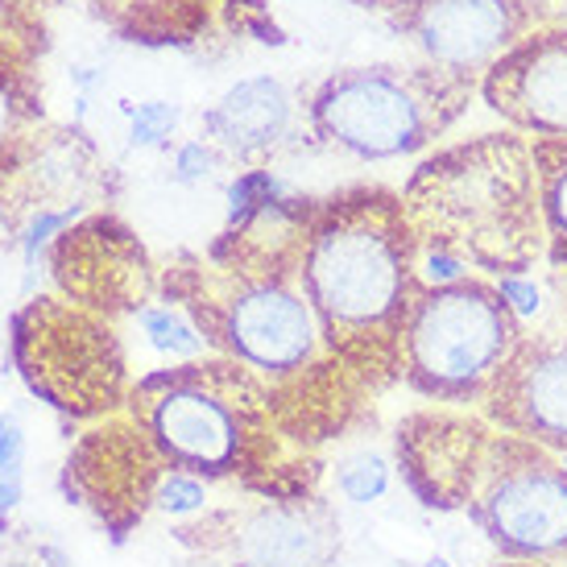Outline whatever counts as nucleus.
Here are the masks:
<instances>
[{"label": "nucleus", "mask_w": 567, "mask_h": 567, "mask_svg": "<svg viewBox=\"0 0 567 567\" xmlns=\"http://www.w3.org/2000/svg\"><path fill=\"white\" fill-rule=\"evenodd\" d=\"M497 290H502V299L509 302L514 316H530V311H538V290L530 282H522L518 274H505Z\"/></svg>", "instance_id": "nucleus-25"}, {"label": "nucleus", "mask_w": 567, "mask_h": 567, "mask_svg": "<svg viewBox=\"0 0 567 567\" xmlns=\"http://www.w3.org/2000/svg\"><path fill=\"white\" fill-rule=\"evenodd\" d=\"M488 109L538 142H567V30H535L481 80Z\"/></svg>", "instance_id": "nucleus-13"}, {"label": "nucleus", "mask_w": 567, "mask_h": 567, "mask_svg": "<svg viewBox=\"0 0 567 567\" xmlns=\"http://www.w3.org/2000/svg\"><path fill=\"white\" fill-rule=\"evenodd\" d=\"M13 357L33 394L92 419L125 402V364L104 319L66 299H33L13 319Z\"/></svg>", "instance_id": "nucleus-7"}, {"label": "nucleus", "mask_w": 567, "mask_h": 567, "mask_svg": "<svg viewBox=\"0 0 567 567\" xmlns=\"http://www.w3.org/2000/svg\"><path fill=\"white\" fill-rule=\"evenodd\" d=\"M109 195V166L80 128H42L0 187V220L25 257Z\"/></svg>", "instance_id": "nucleus-8"}, {"label": "nucleus", "mask_w": 567, "mask_h": 567, "mask_svg": "<svg viewBox=\"0 0 567 567\" xmlns=\"http://www.w3.org/2000/svg\"><path fill=\"white\" fill-rule=\"evenodd\" d=\"M299 100L282 80L252 75L233 83L228 92L204 112V142L237 162H266L295 137Z\"/></svg>", "instance_id": "nucleus-15"}, {"label": "nucleus", "mask_w": 567, "mask_h": 567, "mask_svg": "<svg viewBox=\"0 0 567 567\" xmlns=\"http://www.w3.org/2000/svg\"><path fill=\"white\" fill-rule=\"evenodd\" d=\"M158 509L166 514H190V509H199L204 505V485H199V476L190 473H166L158 485V497H154Z\"/></svg>", "instance_id": "nucleus-23"}, {"label": "nucleus", "mask_w": 567, "mask_h": 567, "mask_svg": "<svg viewBox=\"0 0 567 567\" xmlns=\"http://www.w3.org/2000/svg\"><path fill=\"white\" fill-rule=\"evenodd\" d=\"M183 543L224 555L228 567H336L340 522L323 502H266L187 526Z\"/></svg>", "instance_id": "nucleus-9"}, {"label": "nucleus", "mask_w": 567, "mask_h": 567, "mask_svg": "<svg viewBox=\"0 0 567 567\" xmlns=\"http://www.w3.org/2000/svg\"><path fill=\"white\" fill-rule=\"evenodd\" d=\"M216 158H220V150L212 142L178 145V154H174V178L178 183H199V178H207V174L216 171Z\"/></svg>", "instance_id": "nucleus-24"}, {"label": "nucleus", "mask_w": 567, "mask_h": 567, "mask_svg": "<svg viewBox=\"0 0 567 567\" xmlns=\"http://www.w3.org/2000/svg\"><path fill=\"white\" fill-rule=\"evenodd\" d=\"M518 344V316L502 290L460 278L414 290L398 331V364L419 394L468 402L488 394Z\"/></svg>", "instance_id": "nucleus-6"}, {"label": "nucleus", "mask_w": 567, "mask_h": 567, "mask_svg": "<svg viewBox=\"0 0 567 567\" xmlns=\"http://www.w3.org/2000/svg\"><path fill=\"white\" fill-rule=\"evenodd\" d=\"M526 13L530 17H564L567 13V0H522Z\"/></svg>", "instance_id": "nucleus-29"}, {"label": "nucleus", "mask_w": 567, "mask_h": 567, "mask_svg": "<svg viewBox=\"0 0 567 567\" xmlns=\"http://www.w3.org/2000/svg\"><path fill=\"white\" fill-rule=\"evenodd\" d=\"M406 216L431 249L468 257L485 269L518 274L543 237L530 145L488 137L426 162L410 178Z\"/></svg>", "instance_id": "nucleus-2"}, {"label": "nucleus", "mask_w": 567, "mask_h": 567, "mask_svg": "<svg viewBox=\"0 0 567 567\" xmlns=\"http://www.w3.org/2000/svg\"><path fill=\"white\" fill-rule=\"evenodd\" d=\"M535 187L543 233L551 237L555 257H567V142H535Z\"/></svg>", "instance_id": "nucleus-18"}, {"label": "nucleus", "mask_w": 567, "mask_h": 567, "mask_svg": "<svg viewBox=\"0 0 567 567\" xmlns=\"http://www.w3.org/2000/svg\"><path fill=\"white\" fill-rule=\"evenodd\" d=\"M473 95V80L440 66H348L319 83L307 121L319 142L348 158L390 162L440 137Z\"/></svg>", "instance_id": "nucleus-5"}, {"label": "nucleus", "mask_w": 567, "mask_h": 567, "mask_svg": "<svg viewBox=\"0 0 567 567\" xmlns=\"http://www.w3.org/2000/svg\"><path fill=\"white\" fill-rule=\"evenodd\" d=\"M299 286L323 344L348 361L398 357V331L419 290V233L406 204L385 190H352L307 212Z\"/></svg>", "instance_id": "nucleus-1"}, {"label": "nucleus", "mask_w": 567, "mask_h": 567, "mask_svg": "<svg viewBox=\"0 0 567 567\" xmlns=\"http://www.w3.org/2000/svg\"><path fill=\"white\" fill-rule=\"evenodd\" d=\"M95 21L142 47H187L207 25L212 0H87Z\"/></svg>", "instance_id": "nucleus-17"}, {"label": "nucleus", "mask_w": 567, "mask_h": 567, "mask_svg": "<svg viewBox=\"0 0 567 567\" xmlns=\"http://www.w3.org/2000/svg\"><path fill=\"white\" fill-rule=\"evenodd\" d=\"M485 398L509 435L567 460V340H522Z\"/></svg>", "instance_id": "nucleus-14"}, {"label": "nucleus", "mask_w": 567, "mask_h": 567, "mask_svg": "<svg viewBox=\"0 0 567 567\" xmlns=\"http://www.w3.org/2000/svg\"><path fill=\"white\" fill-rule=\"evenodd\" d=\"M423 567H452V564H447V559H440V555H435V559H426Z\"/></svg>", "instance_id": "nucleus-31"}, {"label": "nucleus", "mask_w": 567, "mask_h": 567, "mask_svg": "<svg viewBox=\"0 0 567 567\" xmlns=\"http://www.w3.org/2000/svg\"><path fill=\"white\" fill-rule=\"evenodd\" d=\"M402 30L431 66L473 80L530 33L522 0H419Z\"/></svg>", "instance_id": "nucleus-11"}, {"label": "nucleus", "mask_w": 567, "mask_h": 567, "mask_svg": "<svg viewBox=\"0 0 567 567\" xmlns=\"http://www.w3.org/2000/svg\"><path fill=\"white\" fill-rule=\"evenodd\" d=\"M54 4H63V0H0V30L17 33L25 42H38Z\"/></svg>", "instance_id": "nucleus-22"}, {"label": "nucleus", "mask_w": 567, "mask_h": 567, "mask_svg": "<svg viewBox=\"0 0 567 567\" xmlns=\"http://www.w3.org/2000/svg\"><path fill=\"white\" fill-rule=\"evenodd\" d=\"M505 567H567V559H555V564H522V559H509Z\"/></svg>", "instance_id": "nucleus-30"}, {"label": "nucleus", "mask_w": 567, "mask_h": 567, "mask_svg": "<svg viewBox=\"0 0 567 567\" xmlns=\"http://www.w3.org/2000/svg\"><path fill=\"white\" fill-rule=\"evenodd\" d=\"M128 410L166 468L237 476L266 440L269 402L249 364L187 361L137 381Z\"/></svg>", "instance_id": "nucleus-4"}, {"label": "nucleus", "mask_w": 567, "mask_h": 567, "mask_svg": "<svg viewBox=\"0 0 567 567\" xmlns=\"http://www.w3.org/2000/svg\"><path fill=\"white\" fill-rule=\"evenodd\" d=\"M50 269L63 299L75 307L104 311V316L121 307H133V311L145 307V286H150L145 257L125 228L109 216H92L59 233L50 249Z\"/></svg>", "instance_id": "nucleus-12"}, {"label": "nucleus", "mask_w": 567, "mask_h": 567, "mask_svg": "<svg viewBox=\"0 0 567 567\" xmlns=\"http://www.w3.org/2000/svg\"><path fill=\"white\" fill-rule=\"evenodd\" d=\"M174 128H178V109L166 100H150V104L133 109L128 133H133V145H166Z\"/></svg>", "instance_id": "nucleus-21"}, {"label": "nucleus", "mask_w": 567, "mask_h": 567, "mask_svg": "<svg viewBox=\"0 0 567 567\" xmlns=\"http://www.w3.org/2000/svg\"><path fill=\"white\" fill-rule=\"evenodd\" d=\"M357 4H361V9H373V13H385V17H398V21H402V17H406L419 0H357Z\"/></svg>", "instance_id": "nucleus-28"}, {"label": "nucleus", "mask_w": 567, "mask_h": 567, "mask_svg": "<svg viewBox=\"0 0 567 567\" xmlns=\"http://www.w3.org/2000/svg\"><path fill=\"white\" fill-rule=\"evenodd\" d=\"M410 481L426 505H464L505 559H567V468L535 443L468 431L456 468H423Z\"/></svg>", "instance_id": "nucleus-3"}, {"label": "nucleus", "mask_w": 567, "mask_h": 567, "mask_svg": "<svg viewBox=\"0 0 567 567\" xmlns=\"http://www.w3.org/2000/svg\"><path fill=\"white\" fill-rule=\"evenodd\" d=\"M137 316V328L145 331V340L158 348V352H166V357H199L207 348L204 331L190 323V316L183 311V307H158V302H145V307H137L133 311Z\"/></svg>", "instance_id": "nucleus-19"}, {"label": "nucleus", "mask_w": 567, "mask_h": 567, "mask_svg": "<svg viewBox=\"0 0 567 567\" xmlns=\"http://www.w3.org/2000/svg\"><path fill=\"white\" fill-rule=\"evenodd\" d=\"M17 502H21V476L4 473V476H0V526H4L9 509H13Z\"/></svg>", "instance_id": "nucleus-27"}, {"label": "nucleus", "mask_w": 567, "mask_h": 567, "mask_svg": "<svg viewBox=\"0 0 567 567\" xmlns=\"http://www.w3.org/2000/svg\"><path fill=\"white\" fill-rule=\"evenodd\" d=\"M17 460H21V426L0 414V476L17 473Z\"/></svg>", "instance_id": "nucleus-26"}, {"label": "nucleus", "mask_w": 567, "mask_h": 567, "mask_svg": "<svg viewBox=\"0 0 567 567\" xmlns=\"http://www.w3.org/2000/svg\"><path fill=\"white\" fill-rule=\"evenodd\" d=\"M42 133L38 42L0 30V187Z\"/></svg>", "instance_id": "nucleus-16"}, {"label": "nucleus", "mask_w": 567, "mask_h": 567, "mask_svg": "<svg viewBox=\"0 0 567 567\" xmlns=\"http://www.w3.org/2000/svg\"><path fill=\"white\" fill-rule=\"evenodd\" d=\"M336 485L344 493L352 505H369L385 497V488H390V468H385V460L373 456V452H361V456H352L340 464V473H336Z\"/></svg>", "instance_id": "nucleus-20"}, {"label": "nucleus", "mask_w": 567, "mask_h": 567, "mask_svg": "<svg viewBox=\"0 0 567 567\" xmlns=\"http://www.w3.org/2000/svg\"><path fill=\"white\" fill-rule=\"evenodd\" d=\"M171 473L137 419H112L87 431L66 456V493L95 509V518L121 538L158 497L162 476Z\"/></svg>", "instance_id": "nucleus-10"}]
</instances>
